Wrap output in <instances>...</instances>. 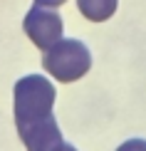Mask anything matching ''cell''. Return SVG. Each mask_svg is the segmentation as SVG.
<instances>
[{
  "label": "cell",
  "mask_w": 146,
  "mask_h": 151,
  "mask_svg": "<svg viewBox=\"0 0 146 151\" xmlns=\"http://www.w3.org/2000/svg\"><path fill=\"white\" fill-rule=\"evenodd\" d=\"M62 151H77V149H74V146H72V144H67V146H65V149H62Z\"/></svg>",
  "instance_id": "cell-8"
},
{
  "label": "cell",
  "mask_w": 146,
  "mask_h": 151,
  "mask_svg": "<svg viewBox=\"0 0 146 151\" xmlns=\"http://www.w3.org/2000/svg\"><path fill=\"white\" fill-rule=\"evenodd\" d=\"M42 67L57 82H77L92 67L89 47L82 40H60L42 57Z\"/></svg>",
  "instance_id": "cell-2"
},
{
  "label": "cell",
  "mask_w": 146,
  "mask_h": 151,
  "mask_svg": "<svg viewBox=\"0 0 146 151\" xmlns=\"http://www.w3.org/2000/svg\"><path fill=\"white\" fill-rule=\"evenodd\" d=\"M67 0H35V5H42V8H60Z\"/></svg>",
  "instance_id": "cell-7"
},
{
  "label": "cell",
  "mask_w": 146,
  "mask_h": 151,
  "mask_svg": "<svg viewBox=\"0 0 146 151\" xmlns=\"http://www.w3.org/2000/svg\"><path fill=\"white\" fill-rule=\"evenodd\" d=\"M119 0H77L79 12L87 17L89 22H104L117 12Z\"/></svg>",
  "instance_id": "cell-5"
},
{
  "label": "cell",
  "mask_w": 146,
  "mask_h": 151,
  "mask_svg": "<svg viewBox=\"0 0 146 151\" xmlns=\"http://www.w3.org/2000/svg\"><path fill=\"white\" fill-rule=\"evenodd\" d=\"M20 139H22V144H25L27 151H62L67 146L55 119H50V122L40 124V127L20 134Z\"/></svg>",
  "instance_id": "cell-4"
},
{
  "label": "cell",
  "mask_w": 146,
  "mask_h": 151,
  "mask_svg": "<svg viewBox=\"0 0 146 151\" xmlns=\"http://www.w3.org/2000/svg\"><path fill=\"white\" fill-rule=\"evenodd\" d=\"M22 27H25V35L32 40V45L40 47L42 52H47L50 47H55L62 40V17L52 8L32 5L22 20Z\"/></svg>",
  "instance_id": "cell-3"
},
{
  "label": "cell",
  "mask_w": 146,
  "mask_h": 151,
  "mask_svg": "<svg viewBox=\"0 0 146 151\" xmlns=\"http://www.w3.org/2000/svg\"><path fill=\"white\" fill-rule=\"evenodd\" d=\"M55 84L42 74H27V77L15 82L12 89V111H15V127L17 134L40 127L50 122L52 116V104H55Z\"/></svg>",
  "instance_id": "cell-1"
},
{
  "label": "cell",
  "mask_w": 146,
  "mask_h": 151,
  "mask_svg": "<svg viewBox=\"0 0 146 151\" xmlns=\"http://www.w3.org/2000/svg\"><path fill=\"white\" fill-rule=\"evenodd\" d=\"M117 151H146V139H129V141H124Z\"/></svg>",
  "instance_id": "cell-6"
}]
</instances>
